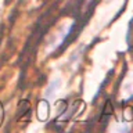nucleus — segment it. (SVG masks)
<instances>
[{
	"label": "nucleus",
	"instance_id": "obj_1",
	"mask_svg": "<svg viewBox=\"0 0 133 133\" xmlns=\"http://www.w3.org/2000/svg\"><path fill=\"white\" fill-rule=\"evenodd\" d=\"M60 83H61V81L60 79H53L51 82H50V85L47 86V90L44 91V94H46V97H50V96H51L54 91H56L57 89H58V86H60Z\"/></svg>",
	"mask_w": 133,
	"mask_h": 133
},
{
	"label": "nucleus",
	"instance_id": "obj_2",
	"mask_svg": "<svg viewBox=\"0 0 133 133\" xmlns=\"http://www.w3.org/2000/svg\"><path fill=\"white\" fill-rule=\"evenodd\" d=\"M111 114H112L111 101H107V103H105V107H104V115H111Z\"/></svg>",
	"mask_w": 133,
	"mask_h": 133
}]
</instances>
